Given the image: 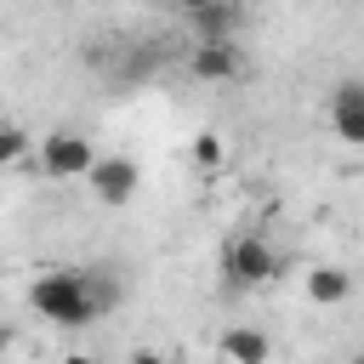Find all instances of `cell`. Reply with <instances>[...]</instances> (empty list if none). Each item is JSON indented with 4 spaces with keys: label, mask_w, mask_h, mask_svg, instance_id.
<instances>
[{
    "label": "cell",
    "mask_w": 364,
    "mask_h": 364,
    "mask_svg": "<svg viewBox=\"0 0 364 364\" xmlns=\"http://www.w3.org/2000/svg\"><path fill=\"white\" fill-rule=\"evenodd\" d=\"M28 307H34L40 318L63 324V330H85V324L102 318V307H97V296H91V279L74 273V267H51V273H40V279L28 284Z\"/></svg>",
    "instance_id": "cell-1"
},
{
    "label": "cell",
    "mask_w": 364,
    "mask_h": 364,
    "mask_svg": "<svg viewBox=\"0 0 364 364\" xmlns=\"http://www.w3.org/2000/svg\"><path fill=\"white\" fill-rule=\"evenodd\" d=\"M279 267H284V256H279L262 233H239V239L222 250V279H228L233 290H262V284L279 279Z\"/></svg>",
    "instance_id": "cell-2"
},
{
    "label": "cell",
    "mask_w": 364,
    "mask_h": 364,
    "mask_svg": "<svg viewBox=\"0 0 364 364\" xmlns=\"http://www.w3.org/2000/svg\"><path fill=\"white\" fill-rule=\"evenodd\" d=\"M91 159H97V148H91L85 131H46V142H40V165H46L51 182H74V176H85Z\"/></svg>",
    "instance_id": "cell-3"
},
{
    "label": "cell",
    "mask_w": 364,
    "mask_h": 364,
    "mask_svg": "<svg viewBox=\"0 0 364 364\" xmlns=\"http://www.w3.org/2000/svg\"><path fill=\"white\" fill-rule=\"evenodd\" d=\"M85 182H91V193L102 205H131L136 188H142V165L125 159V154H97L91 171H85Z\"/></svg>",
    "instance_id": "cell-4"
},
{
    "label": "cell",
    "mask_w": 364,
    "mask_h": 364,
    "mask_svg": "<svg viewBox=\"0 0 364 364\" xmlns=\"http://www.w3.org/2000/svg\"><path fill=\"white\" fill-rule=\"evenodd\" d=\"M188 74H193V80H210V85H228V80L239 74V46H233V40H193Z\"/></svg>",
    "instance_id": "cell-5"
},
{
    "label": "cell",
    "mask_w": 364,
    "mask_h": 364,
    "mask_svg": "<svg viewBox=\"0 0 364 364\" xmlns=\"http://www.w3.org/2000/svg\"><path fill=\"white\" fill-rule=\"evenodd\" d=\"M330 125L347 148H364V85L358 80H341L336 97H330Z\"/></svg>",
    "instance_id": "cell-6"
},
{
    "label": "cell",
    "mask_w": 364,
    "mask_h": 364,
    "mask_svg": "<svg viewBox=\"0 0 364 364\" xmlns=\"http://www.w3.org/2000/svg\"><path fill=\"white\" fill-rule=\"evenodd\" d=\"M222 358L228 364H267L273 358V341L256 324H233V330H222Z\"/></svg>",
    "instance_id": "cell-7"
},
{
    "label": "cell",
    "mask_w": 364,
    "mask_h": 364,
    "mask_svg": "<svg viewBox=\"0 0 364 364\" xmlns=\"http://www.w3.org/2000/svg\"><path fill=\"white\" fill-rule=\"evenodd\" d=\"M353 296V273L341 267V262H318L313 273H307V301H318V307H341Z\"/></svg>",
    "instance_id": "cell-8"
},
{
    "label": "cell",
    "mask_w": 364,
    "mask_h": 364,
    "mask_svg": "<svg viewBox=\"0 0 364 364\" xmlns=\"http://www.w3.org/2000/svg\"><path fill=\"white\" fill-rule=\"evenodd\" d=\"M188 23H193V40H233V28H239V6H233V0H210V6L188 11Z\"/></svg>",
    "instance_id": "cell-9"
},
{
    "label": "cell",
    "mask_w": 364,
    "mask_h": 364,
    "mask_svg": "<svg viewBox=\"0 0 364 364\" xmlns=\"http://www.w3.org/2000/svg\"><path fill=\"white\" fill-rule=\"evenodd\" d=\"M23 154H28V131L11 125V119H0V165H17Z\"/></svg>",
    "instance_id": "cell-10"
},
{
    "label": "cell",
    "mask_w": 364,
    "mask_h": 364,
    "mask_svg": "<svg viewBox=\"0 0 364 364\" xmlns=\"http://www.w3.org/2000/svg\"><path fill=\"white\" fill-rule=\"evenodd\" d=\"M193 165H205V171L222 165V136H216V131H199V136H193Z\"/></svg>",
    "instance_id": "cell-11"
},
{
    "label": "cell",
    "mask_w": 364,
    "mask_h": 364,
    "mask_svg": "<svg viewBox=\"0 0 364 364\" xmlns=\"http://www.w3.org/2000/svg\"><path fill=\"white\" fill-rule=\"evenodd\" d=\"M131 364H171V358H165V353H154V347H136V353H131Z\"/></svg>",
    "instance_id": "cell-12"
},
{
    "label": "cell",
    "mask_w": 364,
    "mask_h": 364,
    "mask_svg": "<svg viewBox=\"0 0 364 364\" xmlns=\"http://www.w3.org/2000/svg\"><path fill=\"white\" fill-rule=\"evenodd\" d=\"M63 364H97V358H91V353H68Z\"/></svg>",
    "instance_id": "cell-13"
},
{
    "label": "cell",
    "mask_w": 364,
    "mask_h": 364,
    "mask_svg": "<svg viewBox=\"0 0 364 364\" xmlns=\"http://www.w3.org/2000/svg\"><path fill=\"white\" fill-rule=\"evenodd\" d=\"M6 347H11V330H6V324H0V358H6Z\"/></svg>",
    "instance_id": "cell-14"
},
{
    "label": "cell",
    "mask_w": 364,
    "mask_h": 364,
    "mask_svg": "<svg viewBox=\"0 0 364 364\" xmlns=\"http://www.w3.org/2000/svg\"><path fill=\"white\" fill-rule=\"evenodd\" d=\"M176 6H182V11H199V6H210V0H176Z\"/></svg>",
    "instance_id": "cell-15"
},
{
    "label": "cell",
    "mask_w": 364,
    "mask_h": 364,
    "mask_svg": "<svg viewBox=\"0 0 364 364\" xmlns=\"http://www.w3.org/2000/svg\"><path fill=\"white\" fill-rule=\"evenodd\" d=\"M347 364H364V358H347Z\"/></svg>",
    "instance_id": "cell-16"
}]
</instances>
